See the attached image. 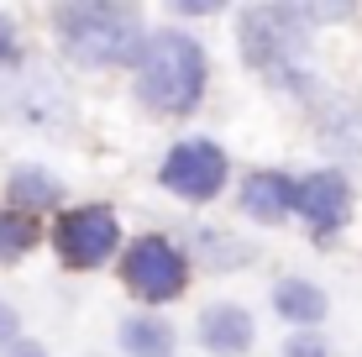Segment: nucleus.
<instances>
[{"label": "nucleus", "instance_id": "obj_11", "mask_svg": "<svg viewBox=\"0 0 362 357\" xmlns=\"http://www.w3.org/2000/svg\"><path fill=\"white\" fill-rule=\"evenodd\" d=\"M6 200H11V211H21V216L47 211V205L64 200V179L47 174L42 163H16L11 179H6Z\"/></svg>", "mask_w": 362, "mask_h": 357}, {"label": "nucleus", "instance_id": "obj_9", "mask_svg": "<svg viewBox=\"0 0 362 357\" xmlns=\"http://www.w3.org/2000/svg\"><path fill=\"white\" fill-rule=\"evenodd\" d=\"M236 205H242V216L257 221V226H284V221L294 216V179L279 174V168H257V174L242 179Z\"/></svg>", "mask_w": 362, "mask_h": 357}, {"label": "nucleus", "instance_id": "obj_10", "mask_svg": "<svg viewBox=\"0 0 362 357\" xmlns=\"http://www.w3.org/2000/svg\"><path fill=\"white\" fill-rule=\"evenodd\" d=\"M273 310H279V321L289 326V331H315L320 321L331 315V294L315 284V279H279L273 284Z\"/></svg>", "mask_w": 362, "mask_h": 357}, {"label": "nucleus", "instance_id": "obj_7", "mask_svg": "<svg viewBox=\"0 0 362 357\" xmlns=\"http://www.w3.org/2000/svg\"><path fill=\"white\" fill-rule=\"evenodd\" d=\"M294 216L315 237H331L336 226H346V216H352V184H346L341 168H310L305 179H294Z\"/></svg>", "mask_w": 362, "mask_h": 357}, {"label": "nucleus", "instance_id": "obj_17", "mask_svg": "<svg viewBox=\"0 0 362 357\" xmlns=\"http://www.w3.org/2000/svg\"><path fill=\"white\" fill-rule=\"evenodd\" d=\"M221 11H226V6H216V0H179L173 16H179V21H205V16H221Z\"/></svg>", "mask_w": 362, "mask_h": 357}, {"label": "nucleus", "instance_id": "obj_19", "mask_svg": "<svg viewBox=\"0 0 362 357\" xmlns=\"http://www.w3.org/2000/svg\"><path fill=\"white\" fill-rule=\"evenodd\" d=\"M6 357H53V352H47L42 341H16V347H11Z\"/></svg>", "mask_w": 362, "mask_h": 357}, {"label": "nucleus", "instance_id": "obj_4", "mask_svg": "<svg viewBox=\"0 0 362 357\" xmlns=\"http://www.w3.org/2000/svg\"><path fill=\"white\" fill-rule=\"evenodd\" d=\"M121 284H127L142 305H168L179 300L184 284H189V257L173 237H132L121 242Z\"/></svg>", "mask_w": 362, "mask_h": 357}, {"label": "nucleus", "instance_id": "obj_6", "mask_svg": "<svg viewBox=\"0 0 362 357\" xmlns=\"http://www.w3.org/2000/svg\"><path fill=\"white\" fill-rule=\"evenodd\" d=\"M53 247L79 274L105 268L121 252V221H116L110 205H74V211H64L53 221Z\"/></svg>", "mask_w": 362, "mask_h": 357}, {"label": "nucleus", "instance_id": "obj_8", "mask_svg": "<svg viewBox=\"0 0 362 357\" xmlns=\"http://www.w3.org/2000/svg\"><path fill=\"white\" fill-rule=\"evenodd\" d=\"M194 341H199V352H205V357H247V352L257 347V321H252L247 305L216 300V305L199 310Z\"/></svg>", "mask_w": 362, "mask_h": 357}, {"label": "nucleus", "instance_id": "obj_13", "mask_svg": "<svg viewBox=\"0 0 362 357\" xmlns=\"http://www.w3.org/2000/svg\"><path fill=\"white\" fill-rule=\"evenodd\" d=\"M32 247H37V221L0 205V263H21Z\"/></svg>", "mask_w": 362, "mask_h": 357}, {"label": "nucleus", "instance_id": "obj_5", "mask_svg": "<svg viewBox=\"0 0 362 357\" xmlns=\"http://www.w3.org/2000/svg\"><path fill=\"white\" fill-rule=\"evenodd\" d=\"M226 179H231V158H226V147L210 142V137L173 142L163 153V163H158V184L168 194H179V200H189V205L216 200L226 189Z\"/></svg>", "mask_w": 362, "mask_h": 357}, {"label": "nucleus", "instance_id": "obj_16", "mask_svg": "<svg viewBox=\"0 0 362 357\" xmlns=\"http://www.w3.org/2000/svg\"><path fill=\"white\" fill-rule=\"evenodd\" d=\"M16 341H21V315H16V305L0 300V352H11Z\"/></svg>", "mask_w": 362, "mask_h": 357}, {"label": "nucleus", "instance_id": "obj_14", "mask_svg": "<svg viewBox=\"0 0 362 357\" xmlns=\"http://www.w3.org/2000/svg\"><path fill=\"white\" fill-rule=\"evenodd\" d=\"M320 147H326V153H341V158H357L362 153V116H357V110L326 116V121H320Z\"/></svg>", "mask_w": 362, "mask_h": 357}, {"label": "nucleus", "instance_id": "obj_3", "mask_svg": "<svg viewBox=\"0 0 362 357\" xmlns=\"http://www.w3.org/2000/svg\"><path fill=\"white\" fill-rule=\"evenodd\" d=\"M236 42H242V64L252 74H268L273 84L294 79V58L305 47V16H299V6H242Z\"/></svg>", "mask_w": 362, "mask_h": 357}, {"label": "nucleus", "instance_id": "obj_1", "mask_svg": "<svg viewBox=\"0 0 362 357\" xmlns=\"http://www.w3.org/2000/svg\"><path fill=\"white\" fill-rule=\"evenodd\" d=\"M210 84V58L189 32L163 27L142 37V53L132 64V90L153 116H189L205 100Z\"/></svg>", "mask_w": 362, "mask_h": 357}, {"label": "nucleus", "instance_id": "obj_18", "mask_svg": "<svg viewBox=\"0 0 362 357\" xmlns=\"http://www.w3.org/2000/svg\"><path fill=\"white\" fill-rule=\"evenodd\" d=\"M11 58H16V27H11V21L0 16V69H6Z\"/></svg>", "mask_w": 362, "mask_h": 357}, {"label": "nucleus", "instance_id": "obj_12", "mask_svg": "<svg viewBox=\"0 0 362 357\" xmlns=\"http://www.w3.org/2000/svg\"><path fill=\"white\" fill-rule=\"evenodd\" d=\"M116 347L127 357H173L179 347V331H173L163 315H127V321L116 326Z\"/></svg>", "mask_w": 362, "mask_h": 357}, {"label": "nucleus", "instance_id": "obj_2", "mask_svg": "<svg viewBox=\"0 0 362 357\" xmlns=\"http://www.w3.org/2000/svg\"><path fill=\"white\" fill-rule=\"evenodd\" d=\"M58 47L79 69H132L142 53V11L136 6H110V0H79V6L53 11Z\"/></svg>", "mask_w": 362, "mask_h": 357}, {"label": "nucleus", "instance_id": "obj_15", "mask_svg": "<svg viewBox=\"0 0 362 357\" xmlns=\"http://www.w3.org/2000/svg\"><path fill=\"white\" fill-rule=\"evenodd\" d=\"M284 357H341V352H336V341L326 331H289L284 336Z\"/></svg>", "mask_w": 362, "mask_h": 357}]
</instances>
